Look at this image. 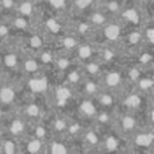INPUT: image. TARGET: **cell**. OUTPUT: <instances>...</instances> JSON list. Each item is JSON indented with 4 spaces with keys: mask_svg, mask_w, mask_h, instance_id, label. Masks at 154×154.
I'll use <instances>...</instances> for the list:
<instances>
[{
    "mask_svg": "<svg viewBox=\"0 0 154 154\" xmlns=\"http://www.w3.org/2000/svg\"><path fill=\"white\" fill-rule=\"evenodd\" d=\"M143 38H142V34L139 31H133L127 35V42L130 46H138L142 43Z\"/></svg>",
    "mask_w": 154,
    "mask_h": 154,
    "instance_id": "obj_36",
    "label": "cell"
},
{
    "mask_svg": "<svg viewBox=\"0 0 154 154\" xmlns=\"http://www.w3.org/2000/svg\"><path fill=\"white\" fill-rule=\"evenodd\" d=\"M68 122L65 118H54L53 120V130L56 131L57 134H66V128H68Z\"/></svg>",
    "mask_w": 154,
    "mask_h": 154,
    "instance_id": "obj_26",
    "label": "cell"
},
{
    "mask_svg": "<svg viewBox=\"0 0 154 154\" xmlns=\"http://www.w3.org/2000/svg\"><path fill=\"white\" fill-rule=\"evenodd\" d=\"M66 77H68V84L69 85H76V84H79V82L81 81V75H80V72L77 69L69 70Z\"/></svg>",
    "mask_w": 154,
    "mask_h": 154,
    "instance_id": "obj_38",
    "label": "cell"
},
{
    "mask_svg": "<svg viewBox=\"0 0 154 154\" xmlns=\"http://www.w3.org/2000/svg\"><path fill=\"white\" fill-rule=\"evenodd\" d=\"M46 150L51 154H64V153L69 152V147H68L64 142L50 141V142H48V149Z\"/></svg>",
    "mask_w": 154,
    "mask_h": 154,
    "instance_id": "obj_22",
    "label": "cell"
},
{
    "mask_svg": "<svg viewBox=\"0 0 154 154\" xmlns=\"http://www.w3.org/2000/svg\"><path fill=\"white\" fill-rule=\"evenodd\" d=\"M27 126H26V119L23 116H16L10 120L8 123V131L10 135L14 138H22L26 134Z\"/></svg>",
    "mask_w": 154,
    "mask_h": 154,
    "instance_id": "obj_3",
    "label": "cell"
},
{
    "mask_svg": "<svg viewBox=\"0 0 154 154\" xmlns=\"http://www.w3.org/2000/svg\"><path fill=\"white\" fill-rule=\"evenodd\" d=\"M93 29H95V27H93L89 22H80V23H77L76 35L77 37H79V35H81V37H89V35L92 34Z\"/></svg>",
    "mask_w": 154,
    "mask_h": 154,
    "instance_id": "obj_25",
    "label": "cell"
},
{
    "mask_svg": "<svg viewBox=\"0 0 154 154\" xmlns=\"http://www.w3.org/2000/svg\"><path fill=\"white\" fill-rule=\"evenodd\" d=\"M12 27H15L18 30H27L29 29V20L24 16L18 15L15 19H12Z\"/></svg>",
    "mask_w": 154,
    "mask_h": 154,
    "instance_id": "obj_35",
    "label": "cell"
},
{
    "mask_svg": "<svg viewBox=\"0 0 154 154\" xmlns=\"http://www.w3.org/2000/svg\"><path fill=\"white\" fill-rule=\"evenodd\" d=\"M79 112L87 118H95L96 114H97V109H96L92 100H89V99H82L79 104Z\"/></svg>",
    "mask_w": 154,
    "mask_h": 154,
    "instance_id": "obj_15",
    "label": "cell"
},
{
    "mask_svg": "<svg viewBox=\"0 0 154 154\" xmlns=\"http://www.w3.org/2000/svg\"><path fill=\"white\" fill-rule=\"evenodd\" d=\"M103 29V37L106 41H108V42H115V41H118L120 37H122V26H120V23H111V22H108V23L106 24V26L101 27Z\"/></svg>",
    "mask_w": 154,
    "mask_h": 154,
    "instance_id": "obj_5",
    "label": "cell"
},
{
    "mask_svg": "<svg viewBox=\"0 0 154 154\" xmlns=\"http://www.w3.org/2000/svg\"><path fill=\"white\" fill-rule=\"evenodd\" d=\"M79 43H80V39L76 34L75 35H66V37H64V39H62V46H64V49H66V50L75 49Z\"/></svg>",
    "mask_w": 154,
    "mask_h": 154,
    "instance_id": "obj_31",
    "label": "cell"
},
{
    "mask_svg": "<svg viewBox=\"0 0 154 154\" xmlns=\"http://www.w3.org/2000/svg\"><path fill=\"white\" fill-rule=\"evenodd\" d=\"M72 88L68 85H58L54 88V101L58 107H64L72 100Z\"/></svg>",
    "mask_w": 154,
    "mask_h": 154,
    "instance_id": "obj_2",
    "label": "cell"
},
{
    "mask_svg": "<svg viewBox=\"0 0 154 154\" xmlns=\"http://www.w3.org/2000/svg\"><path fill=\"white\" fill-rule=\"evenodd\" d=\"M76 56L77 58H80L81 61H89L93 56V46L89 45V43H81V45L76 46Z\"/></svg>",
    "mask_w": 154,
    "mask_h": 154,
    "instance_id": "obj_16",
    "label": "cell"
},
{
    "mask_svg": "<svg viewBox=\"0 0 154 154\" xmlns=\"http://www.w3.org/2000/svg\"><path fill=\"white\" fill-rule=\"evenodd\" d=\"M82 89H84V95L85 96H89V97H92V96H96L99 92H100V85H99V82L96 81L93 77H89V79L85 81L84 87H82Z\"/></svg>",
    "mask_w": 154,
    "mask_h": 154,
    "instance_id": "obj_20",
    "label": "cell"
},
{
    "mask_svg": "<svg viewBox=\"0 0 154 154\" xmlns=\"http://www.w3.org/2000/svg\"><path fill=\"white\" fill-rule=\"evenodd\" d=\"M88 22L93 27H103L109 22V16L103 11H93L88 16Z\"/></svg>",
    "mask_w": 154,
    "mask_h": 154,
    "instance_id": "obj_11",
    "label": "cell"
},
{
    "mask_svg": "<svg viewBox=\"0 0 154 154\" xmlns=\"http://www.w3.org/2000/svg\"><path fill=\"white\" fill-rule=\"evenodd\" d=\"M92 3L93 0H75L73 2V7L77 11H87L92 5Z\"/></svg>",
    "mask_w": 154,
    "mask_h": 154,
    "instance_id": "obj_39",
    "label": "cell"
},
{
    "mask_svg": "<svg viewBox=\"0 0 154 154\" xmlns=\"http://www.w3.org/2000/svg\"><path fill=\"white\" fill-rule=\"evenodd\" d=\"M49 88V81H48V77L45 76H32L30 77L29 80V89L31 91L32 93H43L46 92Z\"/></svg>",
    "mask_w": 154,
    "mask_h": 154,
    "instance_id": "obj_7",
    "label": "cell"
},
{
    "mask_svg": "<svg viewBox=\"0 0 154 154\" xmlns=\"http://www.w3.org/2000/svg\"><path fill=\"white\" fill-rule=\"evenodd\" d=\"M103 80H104V85H106V88L108 91L119 89L123 85V81H125L123 75L120 72H118V70H111V72H108L104 76Z\"/></svg>",
    "mask_w": 154,
    "mask_h": 154,
    "instance_id": "obj_4",
    "label": "cell"
},
{
    "mask_svg": "<svg viewBox=\"0 0 154 154\" xmlns=\"http://www.w3.org/2000/svg\"><path fill=\"white\" fill-rule=\"evenodd\" d=\"M32 137H35V138H39V139H42V141H45V139L48 138V128H46V126L42 125V123H39V122H35Z\"/></svg>",
    "mask_w": 154,
    "mask_h": 154,
    "instance_id": "obj_32",
    "label": "cell"
},
{
    "mask_svg": "<svg viewBox=\"0 0 154 154\" xmlns=\"http://www.w3.org/2000/svg\"><path fill=\"white\" fill-rule=\"evenodd\" d=\"M84 133V142L85 145H91V146H97L100 145V137L97 135V131L95 130H87V131H82Z\"/></svg>",
    "mask_w": 154,
    "mask_h": 154,
    "instance_id": "obj_24",
    "label": "cell"
},
{
    "mask_svg": "<svg viewBox=\"0 0 154 154\" xmlns=\"http://www.w3.org/2000/svg\"><path fill=\"white\" fill-rule=\"evenodd\" d=\"M10 34V29H8V26H5V24H0V37H7V35Z\"/></svg>",
    "mask_w": 154,
    "mask_h": 154,
    "instance_id": "obj_46",
    "label": "cell"
},
{
    "mask_svg": "<svg viewBox=\"0 0 154 154\" xmlns=\"http://www.w3.org/2000/svg\"><path fill=\"white\" fill-rule=\"evenodd\" d=\"M0 152L7 153V154H14L19 152V143H16L12 138H7L0 141Z\"/></svg>",
    "mask_w": 154,
    "mask_h": 154,
    "instance_id": "obj_21",
    "label": "cell"
},
{
    "mask_svg": "<svg viewBox=\"0 0 154 154\" xmlns=\"http://www.w3.org/2000/svg\"><path fill=\"white\" fill-rule=\"evenodd\" d=\"M84 69L89 75V77H93V79H96V77L100 75V70H101L100 64L96 61H91V60H89V62L87 61V64L84 65Z\"/></svg>",
    "mask_w": 154,
    "mask_h": 154,
    "instance_id": "obj_27",
    "label": "cell"
},
{
    "mask_svg": "<svg viewBox=\"0 0 154 154\" xmlns=\"http://www.w3.org/2000/svg\"><path fill=\"white\" fill-rule=\"evenodd\" d=\"M41 60H42L43 62H54V57H51V54H49V53L41 54Z\"/></svg>",
    "mask_w": 154,
    "mask_h": 154,
    "instance_id": "obj_45",
    "label": "cell"
},
{
    "mask_svg": "<svg viewBox=\"0 0 154 154\" xmlns=\"http://www.w3.org/2000/svg\"><path fill=\"white\" fill-rule=\"evenodd\" d=\"M101 58H103L104 61H112V60L115 58V51L111 50V49H104V50L101 51Z\"/></svg>",
    "mask_w": 154,
    "mask_h": 154,
    "instance_id": "obj_43",
    "label": "cell"
},
{
    "mask_svg": "<svg viewBox=\"0 0 154 154\" xmlns=\"http://www.w3.org/2000/svg\"><path fill=\"white\" fill-rule=\"evenodd\" d=\"M120 11H122V4L118 0H109V2L106 3V14L119 15Z\"/></svg>",
    "mask_w": 154,
    "mask_h": 154,
    "instance_id": "obj_30",
    "label": "cell"
},
{
    "mask_svg": "<svg viewBox=\"0 0 154 154\" xmlns=\"http://www.w3.org/2000/svg\"><path fill=\"white\" fill-rule=\"evenodd\" d=\"M119 15L125 22L131 23V24H139V22L142 20L141 14H139V11L135 10V8H126V10L122 8Z\"/></svg>",
    "mask_w": 154,
    "mask_h": 154,
    "instance_id": "obj_12",
    "label": "cell"
},
{
    "mask_svg": "<svg viewBox=\"0 0 154 154\" xmlns=\"http://www.w3.org/2000/svg\"><path fill=\"white\" fill-rule=\"evenodd\" d=\"M43 145H45V141L39 138H35V137H31L29 138L26 142H23V149H19V150H24L27 153H39L43 150Z\"/></svg>",
    "mask_w": 154,
    "mask_h": 154,
    "instance_id": "obj_10",
    "label": "cell"
},
{
    "mask_svg": "<svg viewBox=\"0 0 154 154\" xmlns=\"http://www.w3.org/2000/svg\"><path fill=\"white\" fill-rule=\"evenodd\" d=\"M142 75H143V70L141 69V66H131L127 72V79L137 82Z\"/></svg>",
    "mask_w": 154,
    "mask_h": 154,
    "instance_id": "obj_37",
    "label": "cell"
},
{
    "mask_svg": "<svg viewBox=\"0 0 154 154\" xmlns=\"http://www.w3.org/2000/svg\"><path fill=\"white\" fill-rule=\"evenodd\" d=\"M23 118L26 122H38L41 118V107L37 103H29L23 108Z\"/></svg>",
    "mask_w": 154,
    "mask_h": 154,
    "instance_id": "obj_9",
    "label": "cell"
},
{
    "mask_svg": "<svg viewBox=\"0 0 154 154\" xmlns=\"http://www.w3.org/2000/svg\"><path fill=\"white\" fill-rule=\"evenodd\" d=\"M153 34H154V30H153L152 24H147L146 29L142 32V38H143V41H147V43H153V39H154Z\"/></svg>",
    "mask_w": 154,
    "mask_h": 154,
    "instance_id": "obj_42",
    "label": "cell"
},
{
    "mask_svg": "<svg viewBox=\"0 0 154 154\" xmlns=\"http://www.w3.org/2000/svg\"><path fill=\"white\" fill-rule=\"evenodd\" d=\"M16 10H18V15L20 16H24V18H31L34 16V12H35V5L32 3V0H22L16 4Z\"/></svg>",
    "mask_w": 154,
    "mask_h": 154,
    "instance_id": "obj_14",
    "label": "cell"
},
{
    "mask_svg": "<svg viewBox=\"0 0 154 154\" xmlns=\"http://www.w3.org/2000/svg\"><path fill=\"white\" fill-rule=\"evenodd\" d=\"M16 99V91L11 84H3L0 87V104L11 106Z\"/></svg>",
    "mask_w": 154,
    "mask_h": 154,
    "instance_id": "obj_8",
    "label": "cell"
},
{
    "mask_svg": "<svg viewBox=\"0 0 154 154\" xmlns=\"http://www.w3.org/2000/svg\"><path fill=\"white\" fill-rule=\"evenodd\" d=\"M134 145L141 149L150 147L153 143V131L152 130H142V131H134Z\"/></svg>",
    "mask_w": 154,
    "mask_h": 154,
    "instance_id": "obj_6",
    "label": "cell"
},
{
    "mask_svg": "<svg viewBox=\"0 0 154 154\" xmlns=\"http://www.w3.org/2000/svg\"><path fill=\"white\" fill-rule=\"evenodd\" d=\"M116 125L120 133L123 134H131L138 130V120L131 112L123 111V114L116 119Z\"/></svg>",
    "mask_w": 154,
    "mask_h": 154,
    "instance_id": "obj_1",
    "label": "cell"
},
{
    "mask_svg": "<svg viewBox=\"0 0 154 154\" xmlns=\"http://www.w3.org/2000/svg\"><path fill=\"white\" fill-rule=\"evenodd\" d=\"M141 104H142V97L138 93H130V95H127L123 99V106L126 107V109L128 112L139 109L141 108Z\"/></svg>",
    "mask_w": 154,
    "mask_h": 154,
    "instance_id": "obj_13",
    "label": "cell"
},
{
    "mask_svg": "<svg viewBox=\"0 0 154 154\" xmlns=\"http://www.w3.org/2000/svg\"><path fill=\"white\" fill-rule=\"evenodd\" d=\"M16 7V0H0V10L5 12H11Z\"/></svg>",
    "mask_w": 154,
    "mask_h": 154,
    "instance_id": "obj_40",
    "label": "cell"
},
{
    "mask_svg": "<svg viewBox=\"0 0 154 154\" xmlns=\"http://www.w3.org/2000/svg\"><path fill=\"white\" fill-rule=\"evenodd\" d=\"M48 3L50 4L51 8H54V10H57V11L65 10L66 5H68L66 0H48Z\"/></svg>",
    "mask_w": 154,
    "mask_h": 154,
    "instance_id": "obj_41",
    "label": "cell"
},
{
    "mask_svg": "<svg viewBox=\"0 0 154 154\" xmlns=\"http://www.w3.org/2000/svg\"><path fill=\"white\" fill-rule=\"evenodd\" d=\"M100 143L104 145V149L107 150V152H116V150H119V143L120 141L118 138H115V137L109 135L108 138L106 139V141L100 142Z\"/></svg>",
    "mask_w": 154,
    "mask_h": 154,
    "instance_id": "obj_29",
    "label": "cell"
},
{
    "mask_svg": "<svg viewBox=\"0 0 154 154\" xmlns=\"http://www.w3.org/2000/svg\"><path fill=\"white\" fill-rule=\"evenodd\" d=\"M3 65L7 69H16L19 66V56L14 51L3 56Z\"/></svg>",
    "mask_w": 154,
    "mask_h": 154,
    "instance_id": "obj_23",
    "label": "cell"
},
{
    "mask_svg": "<svg viewBox=\"0 0 154 154\" xmlns=\"http://www.w3.org/2000/svg\"><path fill=\"white\" fill-rule=\"evenodd\" d=\"M22 70L29 76L37 75V73L39 72V62H38L35 58L27 57V58H24L23 62H22Z\"/></svg>",
    "mask_w": 154,
    "mask_h": 154,
    "instance_id": "obj_18",
    "label": "cell"
},
{
    "mask_svg": "<svg viewBox=\"0 0 154 154\" xmlns=\"http://www.w3.org/2000/svg\"><path fill=\"white\" fill-rule=\"evenodd\" d=\"M84 131L82 126L80 125L79 122H68V128H66V134L68 135H73V137H77Z\"/></svg>",
    "mask_w": 154,
    "mask_h": 154,
    "instance_id": "obj_33",
    "label": "cell"
},
{
    "mask_svg": "<svg viewBox=\"0 0 154 154\" xmlns=\"http://www.w3.org/2000/svg\"><path fill=\"white\" fill-rule=\"evenodd\" d=\"M97 97V101L100 104V107H103V109H109L111 107H114L116 104V100H115L114 95L111 92H99L96 95Z\"/></svg>",
    "mask_w": 154,
    "mask_h": 154,
    "instance_id": "obj_17",
    "label": "cell"
},
{
    "mask_svg": "<svg viewBox=\"0 0 154 154\" xmlns=\"http://www.w3.org/2000/svg\"><path fill=\"white\" fill-rule=\"evenodd\" d=\"M152 60H153L152 54H150V53H143V54H141V58H139V64L143 65V66H146V65L152 64Z\"/></svg>",
    "mask_w": 154,
    "mask_h": 154,
    "instance_id": "obj_44",
    "label": "cell"
},
{
    "mask_svg": "<svg viewBox=\"0 0 154 154\" xmlns=\"http://www.w3.org/2000/svg\"><path fill=\"white\" fill-rule=\"evenodd\" d=\"M137 84H138L139 89H141L142 92H150L154 82H153L152 76H143L142 75L141 77H139L138 81H137Z\"/></svg>",
    "mask_w": 154,
    "mask_h": 154,
    "instance_id": "obj_28",
    "label": "cell"
},
{
    "mask_svg": "<svg viewBox=\"0 0 154 154\" xmlns=\"http://www.w3.org/2000/svg\"><path fill=\"white\" fill-rule=\"evenodd\" d=\"M54 64H56L57 69L62 70V72H64V70H68L69 69V66H70L69 58H66V57H64V56L54 57Z\"/></svg>",
    "mask_w": 154,
    "mask_h": 154,
    "instance_id": "obj_34",
    "label": "cell"
},
{
    "mask_svg": "<svg viewBox=\"0 0 154 154\" xmlns=\"http://www.w3.org/2000/svg\"><path fill=\"white\" fill-rule=\"evenodd\" d=\"M43 24H45V30L48 31L49 35H56L62 31V26L54 16H48V19H45Z\"/></svg>",
    "mask_w": 154,
    "mask_h": 154,
    "instance_id": "obj_19",
    "label": "cell"
},
{
    "mask_svg": "<svg viewBox=\"0 0 154 154\" xmlns=\"http://www.w3.org/2000/svg\"><path fill=\"white\" fill-rule=\"evenodd\" d=\"M3 119H4V112H3V109L0 108V123L3 122Z\"/></svg>",
    "mask_w": 154,
    "mask_h": 154,
    "instance_id": "obj_47",
    "label": "cell"
}]
</instances>
